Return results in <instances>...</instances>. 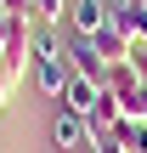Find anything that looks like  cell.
Wrapping results in <instances>:
<instances>
[{
    "label": "cell",
    "instance_id": "obj_7",
    "mask_svg": "<svg viewBox=\"0 0 147 153\" xmlns=\"http://www.w3.org/2000/svg\"><path fill=\"white\" fill-rule=\"evenodd\" d=\"M113 28L136 40V51H147V6H119L113 11Z\"/></svg>",
    "mask_w": 147,
    "mask_h": 153
},
{
    "label": "cell",
    "instance_id": "obj_17",
    "mask_svg": "<svg viewBox=\"0 0 147 153\" xmlns=\"http://www.w3.org/2000/svg\"><path fill=\"white\" fill-rule=\"evenodd\" d=\"M136 68H142V79H147V57H136Z\"/></svg>",
    "mask_w": 147,
    "mask_h": 153
},
{
    "label": "cell",
    "instance_id": "obj_6",
    "mask_svg": "<svg viewBox=\"0 0 147 153\" xmlns=\"http://www.w3.org/2000/svg\"><path fill=\"white\" fill-rule=\"evenodd\" d=\"M102 91H108V85H96V79L74 74V79H68V91H62V108H68V114H79V119H91V108L102 102Z\"/></svg>",
    "mask_w": 147,
    "mask_h": 153
},
{
    "label": "cell",
    "instance_id": "obj_11",
    "mask_svg": "<svg viewBox=\"0 0 147 153\" xmlns=\"http://www.w3.org/2000/svg\"><path fill=\"white\" fill-rule=\"evenodd\" d=\"M119 119L147 125V85H142V91H130V97H119Z\"/></svg>",
    "mask_w": 147,
    "mask_h": 153
},
{
    "label": "cell",
    "instance_id": "obj_9",
    "mask_svg": "<svg viewBox=\"0 0 147 153\" xmlns=\"http://www.w3.org/2000/svg\"><path fill=\"white\" fill-rule=\"evenodd\" d=\"M147 79H142V68H136V57L130 62H108V91L113 97H130V91H142Z\"/></svg>",
    "mask_w": 147,
    "mask_h": 153
},
{
    "label": "cell",
    "instance_id": "obj_3",
    "mask_svg": "<svg viewBox=\"0 0 147 153\" xmlns=\"http://www.w3.org/2000/svg\"><path fill=\"white\" fill-rule=\"evenodd\" d=\"M28 68H34V85H40L45 97H57V102H62V91H68V79H74L68 57H62V51H51V57H34Z\"/></svg>",
    "mask_w": 147,
    "mask_h": 153
},
{
    "label": "cell",
    "instance_id": "obj_5",
    "mask_svg": "<svg viewBox=\"0 0 147 153\" xmlns=\"http://www.w3.org/2000/svg\"><path fill=\"white\" fill-rule=\"evenodd\" d=\"M68 23H74V34H85V40H96L108 23H113V11L102 6V0H74L68 6Z\"/></svg>",
    "mask_w": 147,
    "mask_h": 153
},
{
    "label": "cell",
    "instance_id": "obj_15",
    "mask_svg": "<svg viewBox=\"0 0 147 153\" xmlns=\"http://www.w3.org/2000/svg\"><path fill=\"white\" fill-rule=\"evenodd\" d=\"M0 45H6V11H0Z\"/></svg>",
    "mask_w": 147,
    "mask_h": 153
},
{
    "label": "cell",
    "instance_id": "obj_10",
    "mask_svg": "<svg viewBox=\"0 0 147 153\" xmlns=\"http://www.w3.org/2000/svg\"><path fill=\"white\" fill-rule=\"evenodd\" d=\"M113 142L125 153H147V125H136V119H119L113 125Z\"/></svg>",
    "mask_w": 147,
    "mask_h": 153
},
{
    "label": "cell",
    "instance_id": "obj_2",
    "mask_svg": "<svg viewBox=\"0 0 147 153\" xmlns=\"http://www.w3.org/2000/svg\"><path fill=\"white\" fill-rule=\"evenodd\" d=\"M62 57H68V68H74V74H85V79L108 85V57L96 51V40H85V34H74V28H68V40H62Z\"/></svg>",
    "mask_w": 147,
    "mask_h": 153
},
{
    "label": "cell",
    "instance_id": "obj_13",
    "mask_svg": "<svg viewBox=\"0 0 147 153\" xmlns=\"http://www.w3.org/2000/svg\"><path fill=\"white\" fill-rule=\"evenodd\" d=\"M0 11H11V17H34V0H0Z\"/></svg>",
    "mask_w": 147,
    "mask_h": 153
},
{
    "label": "cell",
    "instance_id": "obj_14",
    "mask_svg": "<svg viewBox=\"0 0 147 153\" xmlns=\"http://www.w3.org/2000/svg\"><path fill=\"white\" fill-rule=\"evenodd\" d=\"M91 153H125V148H119L113 136H96V148H91Z\"/></svg>",
    "mask_w": 147,
    "mask_h": 153
},
{
    "label": "cell",
    "instance_id": "obj_4",
    "mask_svg": "<svg viewBox=\"0 0 147 153\" xmlns=\"http://www.w3.org/2000/svg\"><path fill=\"white\" fill-rule=\"evenodd\" d=\"M51 142H57L62 153H79V148H96V136H91V119H79V114H68V108H62V114L51 119Z\"/></svg>",
    "mask_w": 147,
    "mask_h": 153
},
{
    "label": "cell",
    "instance_id": "obj_1",
    "mask_svg": "<svg viewBox=\"0 0 147 153\" xmlns=\"http://www.w3.org/2000/svg\"><path fill=\"white\" fill-rule=\"evenodd\" d=\"M34 62V17H11L6 11V45H0V85L11 91Z\"/></svg>",
    "mask_w": 147,
    "mask_h": 153
},
{
    "label": "cell",
    "instance_id": "obj_8",
    "mask_svg": "<svg viewBox=\"0 0 147 153\" xmlns=\"http://www.w3.org/2000/svg\"><path fill=\"white\" fill-rule=\"evenodd\" d=\"M96 51H102L108 62H130V57H136V40H130V34H119V28L108 23V28L96 34Z\"/></svg>",
    "mask_w": 147,
    "mask_h": 153
},
{
    "label": "cell",
    "instance_id": "obj_16",
    "mask_svg": "<svg viewBox=\"0 0 147 153\" xmlns=\"http://www.w3.org/2000/svg\"><path fill=\"white\" fill-rule=\"evenodd\" d=\"M6 97H11V91H6V85H0V114H6Z\"/></svg>",
    "mask_w": 147,
    "mask_h": 153
},
{
    "label": "cell",
    "instance_id": "obj_12",
    "mask_svg": "<svg viewBox=\"0 0 147 153\" xmlns=\"http://www.w3.org/2000/svg\"><path fill=\"white\" fill-rule=\"evenodd\" d=\"M68 17V0H34V23H62Z\"/></svg>",
    "mask_w": 147,
    "mask_h": 153
},
{
    "label": "cell",
    "instance_id": "obj_18",
    "mask_svg": "<svg viewBox=\"0 0 147 153\" xmlns=\"http://www.w3.org/2000/svg\"><path fill=\"white\" fill-rule=\"evenodd\" d=\"M125 6H147V0H125Z\"/></svg>",
    "mask_w": 147,
    "mask_h": 153
}]
</instances>
